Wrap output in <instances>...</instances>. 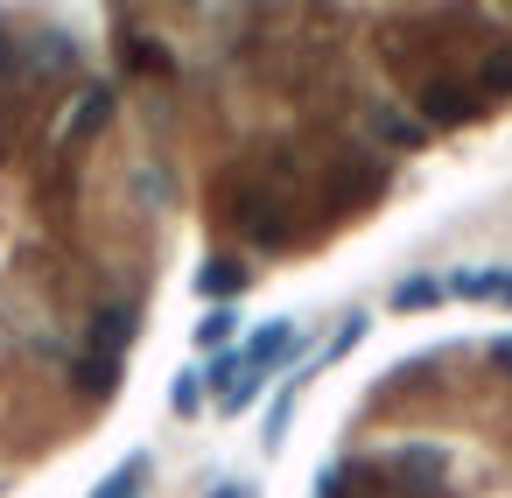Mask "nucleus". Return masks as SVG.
<instances>
[{
	"label": "nucleus",
	"instance_id": "1",
	"mask_svg": "<svg viewBox=\"0 0 512 498\" xmlns=\"http://www.w3.org/2000/svg\"><path fill=\"white\" fill-rule=\"evenodd\" d=\"M456 295H470V302H491V295H505V274H463V281H456Z\"/></svg>",
	"mask_w": 512,
	"mask_h": 498
},
{
	"label": "nucleus",
	"instance_id": "2",
	"mask_svg": "<svg viewBox=\"0 0 512 498\" xmlns=\"http://www.w3.org/2000/svg\"><path fill=\"white\" fill-rule=\"evenodd\" d=\"M505 302H512V281H505Z\"/></svg>",
	"mask_w": 512,
	"mask_h": 498
}]
</instances>
